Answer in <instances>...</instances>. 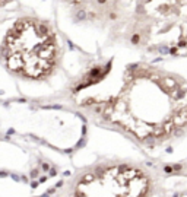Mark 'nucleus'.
Wrapping results in <instances>:
<instances>
[{
  "mask_svg": "<svg viewBox=\"0 0 187 197\" xmlns=\"http://www.w3.org/2000/svg\"><path fill=\"white\" fill-rule=\"evenodd\" d=\"M67 92L88 121L143 150L162 149L187 134V79L157 64H126L113 91Z\"/></svg>",
  "mask_w": 187,
  "mask_h": 197,
  "instance_id": "f257e3e1",
  "label": "nucleus"
},
{
  "mask_svg": "<svg viewBox=\"0 0 187 197\" xmlns=\"http://www.w3.org/2000/svg\"><path fill=\"white\" fill-rule=\"evenodd\" d=\"M165 174L132 159L107 158L76 168L50 197H164Z\"/></svg>",
  "mask_w": 187,
  "mask_h": 197,
  "instance_id": "f03ea898",
  "label": "nucleus"
},
{
  "mask_svg": "<svg viewBox=\"0 0 187 197\" xmlns=\"http://www.w3.org/2000/svg\"><path fill=\"white\" fill-rule=\"evenodd\" d=\"M111 39L145 54L187 58V0H135Z\"/></svg>",
  "mask_w": 187,
  "mask_h": 197,
  "instance_id": "7ed1b4c3",
  "label": "nucleus"
},
{
  "mask_svg": "<svg viewBox=\"0 0 187 197\" xmlns=\"http://www.w3.org/2000/svg\"><path fill=\"white\" fill-rule=\"evenodd\" d=\"M63 47L53 25L37 16L16 19L0 41V64L13 77L45 82L61 67Z\"/></svg>",
  "mask_w": 187,
  "mask_h": 197,
  "instance_id": "20e7f679",
  "label": "nucleus"
},
{
  "mask_svg": "<svg viewBox=\"0 0 187 197\" xmlns=\"http://www.w3.org/2000/svg\"><path fill=\"white\" fill-rule=\"evenodd\" d=\"M70 6L80 20L107 26L114 35L129 18L135 0H60Z\"/></svg>",
  "mask_w": 187,
  "mask_h": 197,
  "instance_id": "39448f33",
  "label": "nucleus"
},
{
  "mask_svg": "<svg viewBox=\"0 0 187 197\" xmlns=\"http://www.w3.org/2000/svg\"><path fill=\"white\" fill-rule=\"evenodd\" d=\"M171 175H178V177H183L187 180V158L181 164L174 167V174H171Z\"/></svg>",
  "mask_w": 187,
  "mask_h": 197,
  "instance_id": "423d86ee",
  "label": "nucleus"
},
{
  "mask_svg": "<svg viewBox=\"0 0 187 197\" xmlns=\"http://www.w3.org/2000/svg\"><path fill=\"white\" fill-rule=\"evenodd\" d=\"M164 197H187V187H181L178 190H173V191H168L165 193Z\"/></svg>",
  "mask_w": 187,
  "mask_h": 197,
  "instance_id": "0eeeda50",
  "label": "nucleus"
},
{
  "mask_svg": "<svg viewBox=\"0 0 187 197\" xmlns=\"http://www.w3.org/2000/svg\"><path fill=\"white\" fill-rule=\"evenodd\" d=\"M10 1H13V0H0V7H1V6H6V4L10 3Z\"/></svg>",
  "mask_w": 187,
  "mask_h": 197,
  "instance_id": "6e6552de",
  "label": "nucleus"
}]
</instances>
